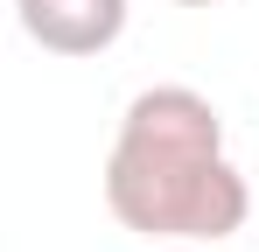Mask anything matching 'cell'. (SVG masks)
I'll return each instance as SVG.
<instances>
[{
  "label": "cell",
  "mask_w": 259,
  "mask_h": 252,
  "mask_svg": "<svg viewBox=\"0 0 259 252\" xmlns=\"http://www.w3.org/2000/svg\"><path fill=\"white\" fill-rule=\"evenodd\" d=\"M105 210L161 245H224L252 217V182L224 154V112L196 84L133 91L112 154H105Z\"/></svg>",
  "instance_id": "obj_1"
},
{
  "label": "cell",
  "mask_w": 259,
  "mask_h": 252,
  "mask_svg": "<svg viewBox=\"0 0 259 252\" xmlns=\"http://www.w3.org/2000/svg\"><path fill=\"white\" fill-rule=\"evenodd\" d=\"M126 0H14L21 35L49 56H105L126 35Z\"/></svg>",
  "instance_id": "obj_2"
},
{
  "label": "cell",
  "mask_w": 259,
  "mask_h": 252,
  "mask_svg": "<svg viewBox=\"0 0 259 252\" xmlns=\"http://www.w3.org/2000/svg\"><path fill=\"white\" fill-rule=\"evenodd\" d=\"M175 7H217V0H175Z\"/></svg>",
  "instance_id": "obj_3"
},
{
  "label": "cell",
  "mask_w": 259,
  "mask_h": 252,
  "mask_svg": "<svg viewBox=\"0 0 259 252\" xmlns=\"http://www.w3.org/2000/svg\"><path fill=\"white\" fill-rule=\"evenodd\" d=\"M168 252H203V245H168Z\"/></svg>",
  "instance_id": "obj_4"
}]
</instances>
